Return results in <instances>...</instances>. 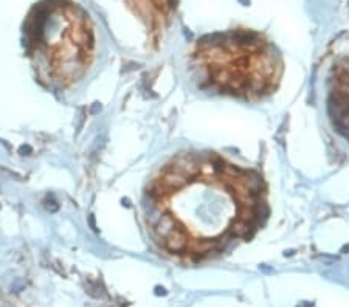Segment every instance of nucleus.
<instances>
[{
	"label": "nucleus",
	"mask_w": 349,
	"mask_h": 307,
	"mask_svg": "<svg viewBox=\"0 0 349 307\" xmlns=\"http://www.w3.org/2000/svg\"><path fill=\"white\" fill-rule=\"evenodd\" d=\"M143 208L152 240L191 262L251 239L269 216L262 175L216 152H180L166 161L146 188Z\"/></svg>",
	"instance_id": "nucleus-1"
},
{
	"label": "nucleus",
	"mask_w": 349,
	"mask_h": 307,
	"mask_svg": "<svg viewBox=\"0 0 349 307\" xmlns=\"http://www.w3.org/2000/svg\"><path fill=\"white\" fill-rule=\"evenodd\" d=\"M199 88L242 101H261L278 88L282 58L262 34L231 30L202 37L191 53Z\"/></svg>",
	"instance_id": "nucleus-2"
},
{
	"label": "nucleus",
	"mask_w": 349,
	"mask_h": 307,
	"mask_svg": "<svg viewBox=\"0 0 349 307\" xmlns=\"http://www.w3.org/2000/svg\"><path fill=\"white\" fill-rule=\"evenodd\" d=\"M27 33L37 73L53 85H71L92 64L95 37L83 11H78L61 36H48L42 31Z\"/></svg>",
	"instance_id": "nucleus-3"
},
{
	"label": "nucleus",
	"mask_w": 349,
	"mask_h": 307,
	"mask_svg": "<svg viewBox=\"0 0 349 307\" xmlns=\"http://www.w3.org/2000/svg\"><path fill=\"white\" fill-rule=\"evenodd\" d=\"M328 114L335 131L349 141V59L338 61L332 68Z\"/></svg>",
	"instance_id": "nucleus-4"
}]
</instances>
